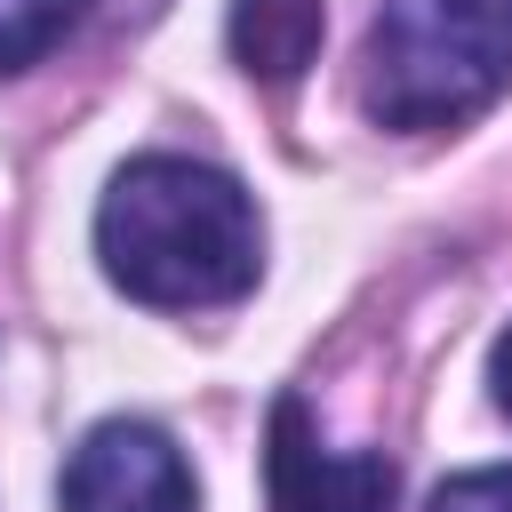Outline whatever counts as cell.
Here are the masks:
<instances>
[{
	"instance_id": "ba28073f",
	"label": "cell",
	"mask_w": 512,
	"mask_h": 512,
	"mask_svg": "<svg viewBox=\"0 0 512 512\" xmlns=\"http://www.w3.org/2000/svg\"><path fill=\"white\" fill-rule=\"evenodd\" d=\"M488 400L512 416V320L496 328V344H488Z\"/></svg>"
},
{
	"instance_id": "3957f363",
	"label": "cell",
	"mask_w": 512,
	"mask_h": 512,
	"mask_svg": "<svg viewBox=\"0 0 512 512\" xmlns=\"http://www.w3.org/2000/svg\"><path fill=\"white\" fill-rule=\"evenodd\" d=\"M56 504L64 512H192V464L160 424L104 416L72 448V464L56 480Z\"/></svg>"
},
{
	"instance_id": "5b68a950",
	"label": "cell",
	"mask_w": 512,
	"mask_h": 512,
	"mask_svg": "<svg viewBox=\"0 0 512 512\" xmlns=\"http://www.w3.org/2000/svg\"><path fill=\"white\" fill-rule=\"evenodd\" d=\"M320 32H328L320 0H232V16H224L232 64L248 80H264V88H288L320 56Z\"/></svg>"
},
{
	"instance_id": "6da1fadb",
	"label": "cell",
	"mask_w": 512,
	"mask_h": 512,
	"mask_svg": "<svg viewBox=\"0 0 512 512\" xmlns=\"http://www.w3.org/2000/svg\"><path fill=\"white\" fill-rule=\"evenodd\" d=\"M104 280L152 312L240 304L264 264V224L240 176L192 152H136L96 200Z\"/></svg>"
},
{
	"instance_id": "52a82bcc",
	"label": "cell",
	"mask_w": 512,
	"mask_h": 512,
	"mask_svg": "<svg viewBox=\"0 0 512 512\" xmlns=\"http://www.w3.org/2000/svg\"><path fill=\"white\" fill-rule=\"evenodd\" d=\"M432 512H512V464L440 480V488H432Z\"/></svg>"
},
{
	"instance_id": "7a4b0ae2",
	"label": "cell",
	"mask_w": 512,
	"mask_h": 512,
	"mask_svg": "<svg viewBox=\"0 0 512 512\" xmlns=\"http://www.w3.org/2000/svg\"><path fill=\"white\" fill-rule=\"evenodd\" d=\"M512 88V0H384L360 40V104L376 128H464Z\"/></svg>"
},
{
	"instance_id": "277c9868",
	"label": "cell",
	"mask_w": 512,
	"mask_h": 512,
	"mask_svg": "<svg viewBox=\"0 0 512 512\" xmlns=\"http://www.w3.org/2000/svg\"><path fill=\"white\" fill-rule=\"evenodd\" d=\"M264 488H272V512H392L400 472H392V456L320 448L312 408L296 392H280L272 432H264Z\"/></svg>"
},
{
	"instance_id": "8992f818",
	"label": "cell",
	"mask_w": 512,
	"mask_h": 512,
	"mask_svg": "<svg viewBox=\"0 0 512 512\" xmlns=\"http://www.w3.org/2000/svg\"><path fill=\"white\" fill-rule=\"evenodd\" d=\"M80 16L88 0H0V72H32Z\"/></svg>"
}]
</instances>
